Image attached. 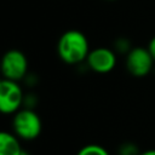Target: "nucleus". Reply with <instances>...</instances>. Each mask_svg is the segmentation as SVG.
Here are the masks:
<instances>
[{
  "label": "nucleus",
  "mask_w": 155,
  "mask_h": 155,
  "mask_svg": "<svg viewBox=\"0 0 155 155\" xmlns=\"http://www.w3.org/2000/svg\"><path fill=\"white\" fill-rule=\"evenodd\" d=\"M87 64L91 70L98 74L110 73L116 65V54L113 50L107 47H98L90 51L87 58Z\"/></svg>",
  "instance_id": "6"
},
{
  "label": "nucleus",
  "mask_w": 155,
  "mask_h": 155,
  "mask_svg": "<svg viewBox=\"0 0 155 155\" xmlns=\"http://www.w3.org/2000/svg\"><path fill=\"white\" fill-rule=\"evenodd\" d=\"M115 47H116V51H119V52H125V51L130 52V45L126 39H119L115 42Z\"/></svg>",
  "instance_id": "10"
},
{
  "label": "nucleus",
  "mask_w": 155,
  "mask_h": 155,
  "mask_svg": "<svg viewBox=\"0 0 155 155\" xmlns=\"http://www.w3.org/2000/svg\"><path fill=\"white\" fill-rule=\"evenodd\" d=\"M12 125L15 134L25 140L35 139L42 130L40 116L31 109H19L15 114Z\"/></svg>",
  "instance_id": "2"
},
{
  "label": "nucleus",
  "mask_w": 155,
  "mask_h": 155,
  "mask_svg": "<svg viewBox=\"0 0 155 155\" xmlns=\"http://www.w3.org/2000/svg\"><path fill=\"white\" fill-rule=\"evenodd\" d=\"M154 58L151 57L148 48L134 47L127 52L126 68L128 73L136 78H143L148 75L153 68Z\"/></svg>",
  "instance_id": "5"
},
{
  "label": "nucleus",
  "mask_w": 155,
  "mask_h": 155,
  "mask_svg": "<svg viewBox=\"0 0 155 155\" xmlns=\"http://www.w3.org/2000/svg\"><path fill=\"white\" fill-rule=\"evenodd\" d=\"M23 103V92L17 81L2 79L0 82V110L2 114H16Z\"/></svg>",
  "instance_id": "3"
},
{
  "label": "nucleus",
  "mask_w": 155,
  "mask_h": 155,
  "mask_svg": "<svg viewBox=\"0 0 155 155\" xmlns=\"http://www.w3.org/2000/svg\"><path fill=\"white\" fill-rule=\"evenodd\" d=\"M28 71V61L19 50H8L1 59V73L4 79L18 81Z\"/></svg>",
  "instance_id": "4"
},
{
  "label": "nucleus",
  "mask_w": 155,
  "mask_h": 155,
  "mask_svg": "<svg viewBox=\"0 0 155 155\" xmlns=\"http://www.w3.org/2000/svg\"><path fill=\"white\" fill-rule=\"evenodd\" d=\"M139 154L140 153H138L137 147L131 143H125L120 147V155H139Z\"/></svg>",
  "instance_id": "9"
},
{
  "label": "nucleus",
  "mask_w": 155,
  "mask_h": 155,
  "mask_svg": "<svg viewBox=\"0 0 155 155\" xmlns=\"http://www.w3.org/2000/svg\"><path fill=\"white\" fill-rule=\"evenodd\" d=\"M23 155H27V154H25V153H24V154H23Z\"/></svg>",
  "instance_id": "13"
},
{
  "label": "nucleus",
  "mask_w": 155,
  "mask_h": 155,
  "mask_svg": "<svg viewBox=\"0 0 155 155\" xmlns=\"http://www.w3.org/2000/svg\"><path fill=\"white\" fill-rule=\"evenodd\" d=\"M139 155H155V149H149V150H145V151L140 153Z\"/></svg>",
  "instance_id": "12"
},
{
  "label": "nucleus",
  "mask_w": 155,
  "mask_h": 155,
  "mask_svg": "<svg viewBox=\"0 0 155 155\" xmlns=\"http://www.w3.org/2000/svg\"><path fill=\"white\" fill-rule=\"evenodd\" d=\"M17 136L2 131L0 133V155H23Z\"/></svg>",
  "instance_id": "7"
},
{
  "label": "nucleus",
  "mask_w": 155,
  "mask_h": 155,
  "mask_svg": "<svg viewBox=\"0 0 155 155\" xmlns=\"http://www.w3.org/2000/svg\"><path fill=\"white\" fill-rule=\"evenodd\" d=\"M59 58L67 64H78L85 61L90 53V45L86 35L80 30H67L57 44Z\"/></svg>",
  "instance_id": "1"
},
{
  "label": "nucleus",
  "mask_w": 155,
  "mask_h": 155,
  "mask_svg": "<svg viewBox=\"0 0 155 155\" xmlns=\"http://www.w3.org/2000/svg\"><path fill=\"white\" fill-rule=\"evenodd\" d=\"M76 155H109L108 150L98 144H87L82 147Z\"/></svg>",
  "instance_id": "8"
},
{
  "label": "nucleus",
  "mask_w": 155,
  "mask_h": 155,
  "mask_svg": "<svg viewBox=\"0 0 155 155\" xmlns=\"http://www.w3.org/2000/svg\"><path fill=\"white\" fill-rule=\"evenodd\" d=\"M109 1H113V0H109Z\"/></svg>",
  "instance_id": "14"
},
{
  "label": "nucleus",
  "mask_w": 155,
  "mask_h": 155,
  "mask_svg": "<svg viewBox=\"0 0 155 155\" xmlns=\"http://www.w3.org/2000/svg\"><path fill=\"white\" fill-rule=\"evenodd\" d=\"M148 51L150 52V54H151V57L154 58V61H155V36L149 41V45H148Z\"/></svg>",
  "instance_id": "11"
}]
</instances>
